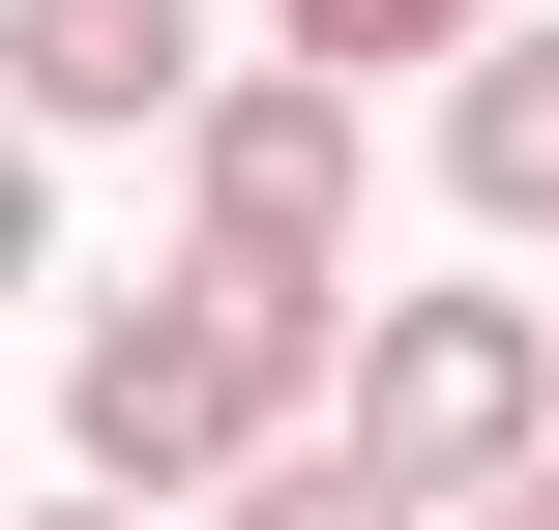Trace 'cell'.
<instances>
[{
	"label": "cell",
	"mask_w": 559,
	"mask_h": 530,
	"mask_svg": "<svg viewBox=\"0 0 559 530\" xmlns=\"http://www.w3.org/2000/svg\"><path fill=\"white\" fill-rule=\"evenodd\" d=\"M442 530H559V443H531V472H501V502H442Z\"/></svg>",
	"instance_id": "cell-9"
},
{
	"label": "cell",
	"mask_w": 559,
	"mask_h": 530,
	"mask_svg": "<svg viewBox=\"0 0 559 530\" xmlns=\"http://www.w3.org/2000/svg\"><path fill=\"white\" fill-rule=\"evenodd\" d=\"M88 530H177V502H88Z\"/></svg>",
	"instance_id": "cell-10"
},
{
	"label": "cell",
	"mask_w": 559,
	"mask_h": 530,
	"mask_svg": "<svg viewBox=\"0 0 559 530\" xmlns=\"http://www.w3.org/2000/svg\"><path fill=\"white\" fill-rule=\"evenodd\" d=\"M295 413H324V325H265V295H206V266H147V295L59 325V443H88V502H206V472H265Z\"/></svg>",
	"instance_id": "cell-1"
},
{
	"label": "cell",
	"mask_w": 559,
	"mask_h": 530,
	"mask_svg": "<svg viewBox=\"0 0 559 530\" xmlns=\"http://www.w3.org/2000/svg\"><path fill=\"white\" fill-rule=\"evenodd\" d=\"M442 207H472V236H559V0H501V30L442 59Z\"/></svg>",
	"instance_id": "cell-5"
},
{
	"label": "cell",
	"mask_w": 559,
	"mask_h": 530,
	"mask_svg": "<svg viewBox=\"0 0 559 530\" xmlns=\"http://www.w3.org/2000/svg\"><path fill=\"white\" fill-rule=\"evenodd\" d=\"M177 530H413V502H383V472H324V443H265V472H206Z\"/></svg>",
	"instance_id": "cell-7"
},
{
	"label": "cell",
	"mask_w": 559,
	"mask_h": 530,
	"mask_svg": "<svg viewBox=\"0 0 559 530\" xmlns=\"http://www.w3.org/2000/svg\"><path fill=\"white\" fill-rule=\"evenodd\" d=\"M354 89H295V59H206L177 89V266L206 295H265V325H354Z\"/></svg>",
	"instance_id": "cell-3"
},
{
	"label": "cell",
	"mask_w": 559,
	"mask_h": 530,
	"mask_svg": "<svg viewBox=\"0 0 559 530\" xmlns=\"http://www.w3.org/2000/svg\"><path fill=\"white\" fill-rule=\"evenodd\" d=\"M29 266H59V148L0 118V295H29Z\"/></svg>",
	"instance_id": "cell-8"
},
{
	"label": "cell",
	"mask_w": 559,
	"mask_h": 530,
	"mask_svg": "<svg viewBox=\"0 0 559 530\" xmlns=\"http://www.w3.org/2000/svg\"><path fill=\"white\" fill-rule=\"evenodd\" d=\"M206 89V0H0V118L29 148H177Z\"/></svg>",
	"instance_id": "cell-4"
},
{
	"label": "cell",
	"mask_w": 559,
	"mask_h": 530,
	"mask_svg": "<svg viewBox=\"0 0 559 530\" xmlns=\"http://www.w3.org/2000/svg\"><path fill=\"white\" fill-rule=\"evenodd\" d=\"M472 30H501V0H265V59H295V89H354V118H383V59L442 89Z\"/></svg>",
	"instance_id": "cell-6"
},
{
	"label": "cell",
	"mask_w": 559,
	"mask_h": 530,
	"mask_svg": "<svg viewBox=\"0 0 559 530\" xmlns=\"http://www.w3.org/2000/svg\"><path fill=\"white\" fill-rule=\"evenodd\" d=\"M295 443H324V472H383V502L442 530V502H501V472L559 443V325H531V295H354Z\"/></svg>",
	"instance_id": "cell-2"
}]
</instances>
